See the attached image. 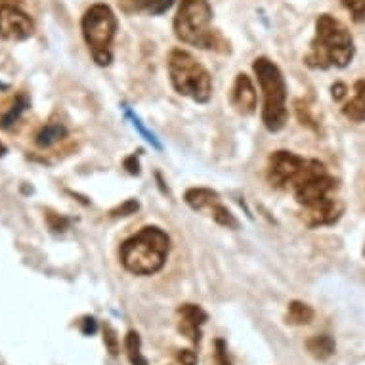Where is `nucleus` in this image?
I'll return each mask as SVG.
<instances>
[{
  "label": "nucleus",
  "instance_id": "nucleus-1",
  "mask_svg": "<svg viewBox=\"0 0 365 365\" xmlns=\"http://www.w3.org/2000/svg\"><path fill=\"white\" fill-rule=\"evenodd\" d=\"M354 38L350 31L329 14L319 16L316 21V36L312 41L306 66L312 69L346 67L354 58Z\"/></svg>",
  "mask_w": 365,
  "mask_h": 365
},
{
  "label": "nucleus",
  "instance_id": "nucleus-2",
  "mask_svg": "<svg viewBox=\"0 0 365 365\" xmlns=\"http://www.w3.org/2000/svg\"><path fill=\"white\" fill-rule=\"evenodd\" d=\"M170 251L168 235L157 226H145L120 245V264L134 276H153L165 266Z\"/></svg>",
  "mask_w": 365,
  "mask_h": 365
},
{
  "label": "nucleus",
  "instance_id": "nucleus-3",
  "mask_svg": "<svg viewBox=\"0 0 365 365\" xmlns=\"http://www.w3.org/2000/svg\"><path fill=\"white\" fill-rule=\"evenodd\" d=\"M212 8L209 0H182L174 18V33L184 44L203 50H220V35L210 27Z\"/></svg>",
  "mask_w": 365,
  "mask_h": 365
},
{
  "label": "nucleus",
  "instance_id": "nucleus-4",
  "mask_svg": "<svg viewBox=\"0 0 365 365\" xmlns=\"http://www.w3.org/2000/svg\"><path fill=\"white\" fill-rule=\"evenodd\" d=\"M264 92L262 123L269 132H279L287 125V84L282 69L268 58H257L252 63Z\"/></svg>",
  "mask_w": 365,
  "mask_h": 365
},
{
  "label": "nucleus",
  "instance_id": "nucleus-5",
  "mask_svg": "<svg viewBox=\"0 0 365 365\" xmlns=\"http://www.w3.org/2000/svg\"><path fill=\"white\" fill-rule=\"evenodd\" d=\"M168 75L174 90L193 102L207 103L212 96V78L209 71L186 50H173L168 56Z\"/></svg>",
  "mask_w": 365,
  "mask_h": 365
},
{
  "label": "nucleus",
  "instance_id": "nucleus-6",
  "mask_svg": "<svg viewBox=\"0 0 365 365\" xmlns=\"http://www.w3.org/2000/svg\"><path fill=\"white\" fill-rule=\"evenodd\" d=\"M83 36L92 58L98 66H109L113 60L111 44L117 35V16L108 4H94L90 6L81 21Z\"/></svg>",
  "mask_w": 365,
  "mask_h": 365
},
{
  "label": "nucleus",
  "instance_id": "nucleus-7",
  "mask_svg": "<svg viewBox=\"0 0 365 365\" xmlns=\"http://www.w3.org/2000/svg\"><path fill=\"white\" fill-rule=\"evenodd\" d=\"M327 173L316 159H304L293 151H274L269 157L268 180L276 187H299L306 180Z\"/></svg>",
  "mask_w": 365,
  "mask_h": 365
},
{
  "label": "nucleus",
  "instance_id": "nucleus-8",
  "mask_svg": "<svg viewBox=\"0 0 365 365\" xmlns=\"http://www.w3.org/2000/svg\"><path fill=\"white\" fill-rule=\"evenodd\" d=\"M35 33V21L18 6H0V36L6 41H27Z\"/></svg>",
  "mask_w": 365,
  "mask_h": 365
},
{
  "label": "nucleus",
  "instance_id": "nucleus-9",
  "mask_svg": "<svg viewBox=\"0 0 365 365\" xmlns=\"http://www.w3.org/2000/svg\"><path fill=\"white\" fill-rule=\"evenodd\" d=\"M342 210H344V207H342L339 199L325 197L322 201H317V203L304 207L302 220L306 222V226L310 227L331 226V224H335L341 218Z\"/></svg>",
  "mask_w": 365,
  "mask_h": 365
},
{
  "label": "nucleus",
  "instance_id": "nucleus-10",
  "mask_svg": "<svg viewBox=\"0 0 365 365\" xmlns=\"http://www.w3.org/2000/svg\"><path fill=\"white\" fill-rule=\"evenodd\" d=\"M335 190V180L331 178L329 174H317L314 178L306 180L304 184L294 187V197L302 207L314 205L325 197H331V192Z\"/></svg>",
  "mask_w": 365,
  "mask_h": 365
},
{
  "label": "nucleus",
  "instance_id": "nucleus-11",
  "mask_svg": "<svg viewBox=\"0 0 365 365\" xmlns=\"http://www.w3.org/2000/svg\"><path fill=\"white\" fill-rule=\"evenodd\" d=\"M178 331L182 335H186L193 344L201 341V329L209 319V314L197 304H182L178 308Z\"/></svg>",
  "mask_w": 365,
  "mask_h": 365
},
{
  "label": "nucleus",
  "instance_id": "nucleus-12",
  "mask_svg": "<svg viewBox=\"0 0 365 365\" xmlns=\"http://www.w3.org/2000/svg\"><path fill=\"white\" fill-rule=\"evenodd\" d=\"M232 103L241 115H251L257 109V90L252 86L249 75L240 73L235 77L234 88H232Z\"/></svg>",
  "mask_w": 365,
  "mask_h": 365
},
{
  "label": "nucleus",
  "instance_id": "nucleus-13",
  "mask_svg": "<svg viewBox=\"0 0 365 365\" xmlns=\"http://www.w3.org/2000/svg\"><path fill=\"white\" fill-rule=\"evenodd\" d=\"M184 199L193 210H201V212H209V215L210 210L220 203V195L210 187H192V190H187Z\"/></svg>",
  "mask_w": 365,
  "mask_h": 365
},
{
  "label": "nucleus",
  "instance_id": "nucleus-14",
  "mask_svg": "<svg viewBox=\"0 0 365 365\" xmlns=\"http://www.w3.org/2000/svg\"><path fill=\"white\" fill-rule=\"evenodd\" d=\"M306 350L310 354L312 358L317 361H325L329 359L333 354L336 352V344L333 341V336L329 335H314L306 341Z\"/></svg>",
  "mask_w": 365,
  "mask_h": 365
},
{
  "label": "nucleus",
  "instance_id": "nucleus-15",
  "mask_svg": "<svg viewBox=\"0 0 365 365\" xmlns=\"http://www.w3.org/2000/svg\"><path fill=\"white\" fill-rule=\"evenodd\" d=\"M66 134V126L61 125L60 120H50V123H46V125L38 130V134H36L35 138V144L38 145L41 150H46V148H52L54 144H58Z\"/></svg>",
  "mask_w": 365,
  "mask_h": 365
},
{
  "label": "nucleus",
  "instance_id": "nucleus-16",
  "mask_svg": "<svg viewBox=\"0 0 365 365\" xmlns=\"http://www.w3.org/2000/svg\"><path fill=\"white\" fill-rule=\"evenodd\" d=\"M316 316V312L312 306H308L306 302H300V300H293L289 302L287 314H285V324L289 325H308L312 324V319Z\"/></svg>",
  "mask_w": 365,
  "mask_h": 365
},
{
  "label": "nucleus",
  "instance_id": "nucleus-17",
  "mask_svg": "<svg viewBox=\"0 0 365 365\" xmlns=\"http://www.w3.org/2000/svg\"><path fill=\"white\" fill-rule=\"evenodd\" d=\"M125 350L126 358L132 365H148V359L142 354V339H140L138 331H128L125 336Z\"/></svg>",
  "mask_w": 365,
  "mask_h": 365
},
{
  "label": "nucleus",
  "instance_id": "nucleus-18",
  "mask_svg": "<svg viewBox=\"0 0 365 365\" xmlns=\"http://www.w3.org/2000/svg\"><path fill=\"white\" fill-rule=\"evenodd\" d=\"M125 2L126 4H130L134 10L148 12V14H151V16L165 14L168 8L174 4V0H125Z\"/></svg>",
  "mask_w": 365,
  "mask_h": 365
},
{
  "label": "nucleus",
  "instance_id": "nucleus-19",
  "mask_svg": "<svg viewBox=\"0 0 365 365\" xmlns=\"http://www.w3.org/2000/svg\"><path fill=\"white\" fill-rule=\"evenodd\" d=\"M27 108H29L27 98H25L24 94H19V96L16 98V102L12 103V108L8 109L6 113L0 117V126H2V128H10V126H12L14 123H16V120H18L25 111H27Z\"/></svg>",
  "mask_w": 365,
  "mask_h": 365
},
{
  "label": "nucleus",
  "instance_id": "nucleus-20",
  "mask_svg": "<svg viewBox=\"0 0 365 365\" xmlns=\"http://www.w3.org/2000/svg\"><path fill=\"white\" fill-rule=\"evenodd\" d=\"M123 111H125L126 119H128V120H130V123H132V126H134V128H136V130H138L140 134H142V138L148 140V142H150V144L153 145V148H157V150H161V142H159V140L155 138V134H153V132H150V130H148V128H145L144 123L140 120L138 115L134 113V111H132V109L128 108L126 103H123Z\"/></svg>",
  "mask_w": 365,
  "mask_h": 365
},
{
  "label": "nucleus",
  "instance_id": "nucleus-21",
  "mask_svg": "<svg viewBox=\"0 0 365 365\" xmlns=\"http://www.w3.org/2000/svg\"><path fill=\"white\" fill-rule=\"evenodd\" d=\"M210 218L218 224V226L230 227V230H237L240 227V222L235 220V216L232 215V210L224 207L222 203H218L215 209L210 210Z\"/></svg>",
  "mask_w": 365,
  "mask_h": 365
},
{
  "label": "nucleus",
  "instance_id": "nucleus-22",
  "mask_svg": "<svg viewBox=\"0 0 365 365\" xmlns=\"http://www.w3.org/2000/svg\"><path fill=\"white\" fill-rule=\"evenodd\" d=\"M342 113L344 117L354 123H364L365 120V100L361 96H356L352 98L350 102L342 108Z\"/></svg>",
  "mask_w": 365,
  "mask_h": 365
},
{
  "label": "nucleus",
  "instance_id": "nucleus-23",
  "mask_svg": "<svg viewBox=\"0 0 365 365\" xmlns=\"http://www.w3.org/2000/svg\"><path fill=\"white\" fill-rule=\"evenodd\" d=\"M103 344L108 348V352L111 356H119L120 352V342H119V336H117V331L111 327L109 324L103 325Z\"/></svg>",
  "mask_w": 365,
  "mask_h": 365
},
{
  "label": "nucleus",
  "instance_id": "nucleus-24",
  "mask_svg": "<svg viewBox=\"0 0 365 365\" xmlns=\"http://www.w3.org/2000/svg\"><path fill=\"white\" fill-rule=\"evenodd\" d=\"M342 4L348 12L352 14L356 21H364L365 19V0H342Z\"/></svg>",
  "mask_w": 365,
  "mask_h": 365
},
{
  "label": "nucleus",
  "instance_id": "nucleus-25",
  "mask_svg": "<svg viewBox=\"0 0 365 365\" xmlns=\"http://www.w3.org/2000/svg\"><path fill=\"white\" fill-rule=\"evenodd\" d=\"M46 222H48V227L50 230H52V232H56V234H58V232H66L67 227H69V224H71V222L67 220L66 216H60V215H56V212H48V215H46Z\"/></svg>",
  "mask_w": 365,
  "mask_h": 365
},
{
  "label": "nucleus",
  "instance_id": "nucleus-26",
  "mask_svg": "<svg viewBox=\"0 0 365 365\" xmlns=\"http://www.w3.org/2000/svg\"><path fill=\"white\" fill-rule=\"evenodd\" d=\"M215 365H232L224 339H216L215 341Z\"/></svg>",
  "mask_w": 365,
  "mask_h": 365
},
{
  "label": "nucleus",
  "instance_id": "nucleus-27",
  "mask_svg": "<svg viewBox=\"0 0 365 365\" xmlns=\"http://www.w3.org/2000/svg\"><path fill=\"white\" fill-rule=\"evenodd\" d=\"M138 209H140L138 201H136V199H128V201H125L123 205H119L117 209L111 210V216H130L134 215Z\"/></svg>",
  "mask_w": 365,
  "mask_h": 365
},
{
  "label": "nucleus",
  "instance_id": "nucleus-28",
  "mask_svg": "<svg viewBox=\"0 0 365 365\" xmlns=\"http://www.w3.org/2000/svg\"><path fill=\"white\" fill-rule=\"evenodd\" d=\"M81 331H83L84 336L94 335V333H96V331H98L96 317H92V316L83 317V322H81Z\"/></svg>",
  "mask_w": 365,
  "mask_h": 365
},
{
  "label": "nucleus",
  "instance_id": "nucleus-29",
  "mask_svg": "<svg viewBox=\"0 0 365 365\" xmlns=\"http://www.w3.org/2000/svg\"><path fill=\"white\" fill-rule=\"evenodd\" d=\"M178 361L182 365H197V354L193 350H180Z\"/></svg>",
  "mask_w": 365,
  "mask_h": 365
},
{
  "label": "nucleus",
  "instance_id": "nucleus-30",
  "mask_svg": "<svg viewBox=\"0 0 365 365\" xmlns=\"http://www.w3.org/2000/svg\"><path fill=\"white\" fill-rule=\"evenodd\" d=\"M123 165H125L126 170H128L130 174H134V176H138L140 174V163H138V155H136V153H132V155L126 157Z\"/></svg>",
  "mask_w": 365,
  "mask_h": 365
},
{
  "label": "nucleus",
  "instance_id": "nucleus-31",
  "mask_svg": "<svg viewBox=\"0 0 365 365\" xmlns=\"http://www.w3.org/2000/svg\"><path fill=\"white\" fill-rule=\"evenodd\" d=\"M346 86H344V84L342 83H336V84H333V88H331V94H333V100H336V102H339V100H342V98L346 96Z\"/></svg>",
  "mask_w": 365,
  "mask_h": 365
},
{
  "label": "nucleus",
  "instance_id": "nucleus-32",
  "mask_svg": "<svg viewBox=\"0 0 365 365\" xmlns=\"http://www.w3.org/2000/svg\"><path fill=\"white\" fill-rule=\"evenodd\" d=\"M354 90H356V96H361L365 100V81H358L354 84Z\"/></svg>",
  "mask_w": 365,
  "mask_h": 365
},
{
  "label": "nucleus",
  "instance_id": "nucleus-33",
  "mask_svg": "<svg viewBox=\"0 0 365 365\" xmlns=\"http://www.w3.org/2000/svg\"><path fill=\"white\" fill-rule=\"evenodd\" d=\"M21 0H0V6H18Z\"/></svg>",
  "mask_w": 365,
  "mask_h": 365
},
{
  "label": "nucleus",
  "instance_id": "nucleus-34",
  "mask_svg": "<svg viewBox=\"0 0 365 365\" xmlns=\"http://www.w3.org/2000/svg\"><path fill=\"white\" fill-rule=\"evenodd\" d=\"M6 153H8V148L4 144H2V142H0V159L6 155Z\"/></svg>",
  "mask_w": 365,
  "mask_h": 365
},
{
  "label": "nucleus",
  "instance_id": "nucleus-35",
  "mask_svg": "<svg viewBox=\"0 0 365 365\" xmlns=\"http://www.w3.org/2000/svg\"><path fill=\"white\" fill-rule=\"evenodd\" d=\"M0 88H2V90H6V88H8V84H2V83H0Z\"/></svg>",
  "mask_w": 365,
  "mask_h": 365
}]
</instances>
